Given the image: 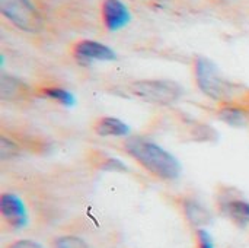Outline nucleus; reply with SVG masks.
I'll list each match as a JSON object with an SVG mask.
<instances>
[{
	"label": "nucleus",
	"instance_id": "1",
	"mask_svg": "<svg viewBox=\"0 0 249 248\" xmlns=\"http://www.w3.org/2000/svg\"><path fill=\"white\" fill-rule=\"evenodd\" d=\"M124 149L137 164L159 180L172 181L181 174L179 161L166 149L146 137H128L124 140Z\"/></svg>",
	"mask_w": 249,
	"mask_h": 248
},
{
	"label": "nucleus",
	"instance_id": "2",
	"mask_svg": "<svg viewBox=\"0 0 249 248\" xmlns=\"http://www.w3.org/2000/svg\"><path fill=\"white\" fill-rule=\"evenodd\" d=\"M194 76L197 86L209 98L223 102V105H239L238 101L244 96L242 88L225 79L219 67L212 60L206 57H196Z\"/></svg>",
	"mask_w": 249,
	"mask_h": 248
},
{
	"label": "nucleus",
	"instance_id": "3",
	"mask_svg": "<svg viewBox=\"0 0 249 248\" xmlns=\"http://www.w3.org/2000/svg\"><path fill=\"white\" fill-rule=\"evenodd\" d=\"M128 92L146 102L156 105H171L182 95V88L172 80L165 79H142L127 86Z\"/></svg>",
	"mask_w": 249,
	"mask_h": 248
},
{
	"label": "nucleus",
	"instance_id": "4",
	"mask_svg": "<svg viewBox=\"0 0 249 248\" xmlns=\"http://www.w3.org/2000/svg\"><path fill=\"white\" fill-rule=\"evenodd\" d=\"M0 12L20 31L38 32L42 28V18L29 0H0Z\"/></svg>",
	"mask_w": 249,
	"mask_h": 248
},
{
	"label": "nucleus",
	"instance_id": "5",
	"mask_svg": "<svg viewBox=\"0 0 249 248\" xmlns=\"http://www.w3.org/2000/svg\"><path fill=\"white\" fill-rule=\"evenodd\" d=\"M71 54L80 64H89L92 61H114L117 60L115 51L93 39H80L73 45Z\"/></svg>",
	"mask_w": 249,
	"mask_h": 248
},
{
	"label": "nucleus",
	"instance_id": "6",
	"mask_svg": "<svg viewBox=\"0 0 249 248\" xmlns=\"http://www.w3.org/2000/svg\"><path fill=\"white\" fill-rule=\"evenodd\" d=\"M0 213L4 218V221L16 229H20L28 222V215L25 210V206L22 200L12 194V193H3L0 197Z\"/></svg>",
	"mask_w": 249,
	"mask_h": 248
},
{
	"label": "nucleus",
	"instance_id": "7",
	"mask_svg": "<svg viewBox=\"0 0 249 248\" xmlns=\"http://www.w3.org/2000/svg\"><path fill=\"white\" fill-rule=\"evenodd\" d=\"M130 10L121 0L102 1V22L108 31H120L130 22Z\"/></svg>",
	"mask_w": 249,
	"mask_h": 248
},
{
	"label": "nucleus",
	"instance_id": "8",
	"mask_svg": "<svg viewBox=\"0 0 249 248\" xmlns=\"http://www.w3.org/2000/svg\"><path fill=\"white\" fill-rule=\"evenodd\" d=\"M93 132L102 137H121L127 136L130 129L125 123L115 117H101L95 121Z\"/></svg>",
	"mask_w": 249,
	"mask_h": 248
},
{
	"label": "nucleus",
	"instance_id": "9",
	"mask_svg": "<svg viewBox=\"0 0 249 248\" xmlns=\"http://www.w3.org/2000/svg\"><path fill=\"white\" fill-rule=\"evenodd\" d=\"M28 86L19 79L3 73L0 76V98L3 101H16L28 95Z\"/></svg>",
	"mask_w": 249,
	"mask_h": 248
},
{
	"label": "nucleus",
	"instance_id": "10",
	"mask_svg": "<svg viewBox=\"0 0 249 248\" xmlns=\"http://www.w3.org/2000/svg\"><path fill=\"white\" fill-rule=\"evenodd\" d=\"M184 212H185V216L190 221V224H193L196 227H203V225L209 224L212 219V215L209 213V210L196 200H185Z\"/></svg>",
	"mask_w": 249,
	"mask_h": 248
},
{
	"label": "nucleus",
	"instance_id": "11",
	"mask_svg": "<svg viewBox=\"0 0 249 248\" xmlns=\"http://www.w3.org/2000/svg\"><path fill=\"white\" fill-rule=\"evenodd\" d=\"M219 117H220V120H223L228 124L235 126V127L245 126L249 118L248 113L241 105H223L219 110Z\"/></svg>",
	"mask_w": 249,
	"mask_h": 248
},
{
	"label": "nucleus",
	"instance_id": "12",
	"mask_svg": "<svg viewBox=\"0 0 249 248\" xmlns=\"http://www.w3.org/2000/svg\"><path fill=\"white\" fill-rule=\"evenodd\" d=\"M228 215L241 227L249 224V203L245 200H231L226 205Z\"/></svg>",
	"mask_w": 249,
	"mask_h": 248
},
{
	"label": "nucleus",
	"instance_id": "13",
	"mask_svg": "<svg viewBox=\"0 0 249 248\" xmlns=\"http://www.w3.org/2000/svg\"><path fill=\"white\" fill-rule=\"evenodd\" d=\"M39 94L42 96L50 98L53 101H57L58 104H63L66 107H70V105L74 104L73 95L69 91L60 88V86H47V88H42V89H39Z\"/></svg>",
	"mask_w": 249,
	"mask_h": 248
},
{
	"label": "nucleus",
	"instance_id": "14",
	"mask_svg": "<svg viewBox=\"0 0 249 248\" xmlns=\"http://www.w3.org/2000/svg\"><path fill=\"white\" fill-rule=\"evenodd\" d=\"M19 153V148L9 139L6 137H1L0 139V158L1 159H7V158H12L15 155Z\"/></svg>",
	"mask_w": 249,
	"mask_h": 248
},
{
	"label": "nucleus",
	"instance_id": "15",
	"mask_svg": "<svg viewBox=\"0 0 249 248\" xmlns=\"http://www.w3.org/2000/svg\"><path fill=\"white\" fill-rule=\"evenodd\" d=\"M54 248H88L86 244L76 237H63L60 240H57L55 247Z\"/></svg>",
	"mask_w": 249,
	"mask_h": 248
},
{
	"label": "nucleus",
	"instance_id": "16",
	"mask_svg": "<svg viewBox=\"0 0 249 248\" xmlns=\"http://www.w3.org/2000/svg\"><path fill=\"white\" fill-rule=\"evenodd\" d=\"M197 248H214L210 234L204 229H197Z\"/></svg>",
	"mask_w": 249,
	"mask_h": 248
},
{
	"label": "nucleus",
	"instance_id": "17",
	"mask_svg": "<svg viewBox=\"0 0 249 248\" xmlns=\"http://www.w3.org/2000/svg\"><path fill=\"white\" fill-rule=\"evenodd\" d=\"M9 248H42L38 243L35 241H31V240H22V241H18L15 243L13 246H10Z\"/></svg>",
	"mask_w": 249,
	"mask_h": 248
}]
</instances>
